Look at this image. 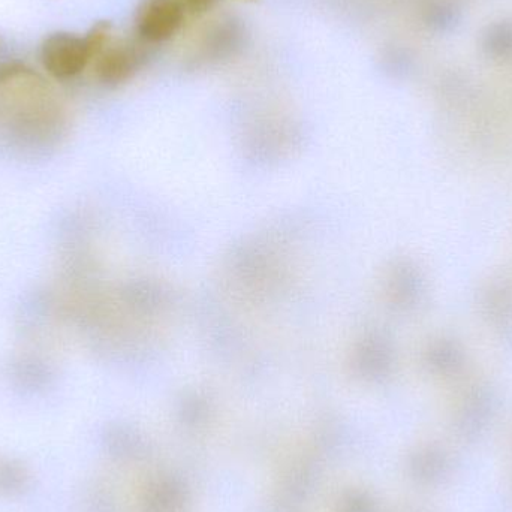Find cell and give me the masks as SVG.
<instances>
[{"label": "cell", "instance_id": "6da1fadb", "mask_svg": "<svg viewBox=\"0 0 512 512\" xmlns=\"http://www.w3.org/2000/svg\"><path fill=\"white\" fill-rule=\"evenodd\" d=\"M59 125V105L47 81L21 63L0 66V126L18 137H47Z\"/></svg>", "mask_w": 512, "mask_h": 512}, {"label": "cell", "instance_id": "7a4b0ae2", "mask_svg": "<svg viewBox=\"0 0 512 512\" xmlns=\"http://www.w3.org/2000/svg\"><path fill=\"white\" fill-rule=\"evenodd\" d=\"M147 62L149 45L138 38L122 39L114 36L90 65L102 86L119 87L132 80Z\"/></svg>", "mask_w": 512, "mask_h": 512}, {"label": "cell", "instance_id": "3957f363", "mask_svg": "<svg viewBox=\"0 0 512 512\" xmlns=\"http://www.w3.org/2000/svg\"><path fill=\"white\" fill-rule=\"evenodd\" d=\"M186 14L180 0H141L134 15L135 38L149 47L164 44L180 32Z\"/></svg>", "mask_w": 512, "mask_h": 512}, {"label": "cell", "instance_id": "277c9868", "mask_svg": "<svg viewBox=\"0 0 512 512\" xmlns=\"http://www.w3.org/2000/svg\"><path fill=\"white\" fill-rule=\"evenodd\" d=\"M41 62L56 80H71L90 65L84 36L71 32H54L41 45Z\"/></svg>", "mask_w": 512, "mask_h": 512}, {"label": "cell", "instance_id": "5b68a950", "mask_svg": "<svg viewBox=\"0 0 512 512\" xmlns=\"http://www.w3.org/2000/svg\"><path fill=\"white\" fill-rule=\"evenodd\" d=\"M481 50L495 62L512 60V18L495 21L481 33Z\"/></svg>", "mask_w": 512, "mask_h": 512}, {"label": "cell", "instance_id": "8992f818", "mask_svg": "<svg viewBox=\"0 0 512 512\" xmlns=\"http://www.w3.org/2000/svg\"><path fill=\"white\" fill-rule=\"evenodd\" d=\"M462 8L454 0H427L423 6V20L429 29L451 33L462 23Z\"/></svg>", "mask_w": 512, "mask_h": 512}, {"label": "cell", "instance_id": "52a82bcc", "mask_svg": "<svg viewBox=\"0 0 512 512\" xmlns=\"http://www.w3.org/2000/svg\"><path fill=\"white\" fill-rule=\"evenodd\" d=\"M29 474L26 468L17 462L0 463V492L15 495L26 489Z\"/></svg>", "mask_w": 512, "mask_h": 512}, {"label": "cell", "instance_id": "ba28073f", "mask_svg": "<svg viewBox=\"0 0 512 512\" xmlns=\"http://www.w3.org/2000/svg\"><path fill=\"white\" fill-rule=\"evenodd\" d=\"M185 5L186 11L192 14H204V12L212 11L221 0H180Z\"/></svg>", "mask_w": 512, "mask_h": 512}]
</instances>
